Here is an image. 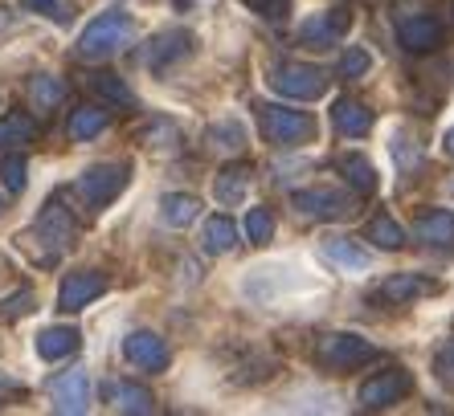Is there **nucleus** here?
<instances>
[{"label":"nucleus","mask_w":454,"mask_h":416,"mask_svg":"<svg viewBox=\"0 0 454 416\" xmlns=\"http://www.w3.org/2000/svg\"><path fill=\"white\" fill-rule=\"evenodd\" d=\"M127 42H131V17H127L123 9H106L82 29V37H78V58L98 62V58L119 53Z\"/></svg>","instance_id":"nucleus-1"},{"label":"nucleus","mask_w":454,"mask_h":416,"mask_svg":"<svg viewBox=\"0 0 454 416\" xmlns=\"http://www.w3.org/2000/svg\"><path fill=\"white\" fill-rule=\"evenodd\" d=\"M258 123H262L266 143L275 147H303L316 139V119L278 103H258Z\"/></svg>","instance_id":"nucleus-2"},{"label":"nucleus","mask_w":454,"mask_h":416,"mask_svg":"<svg viewBox=\"0 0 454 416\" xmlns=\"http://www.w3.org/2000/svg\"><path fill=\"white\" fill-rule=\"evenodd\" d=\"M127 176H131L127 164H90L82 176L74 180V196L82 200L90 212H98V208H106L127 188Z\"/></svg>","instance_id":"nucleus-3"},{"label":"nucleus","mask_w":454,"mask_h":416,"mask_svg":"<svg viewBox=\"0 0 454 416\" xmlns=\"http://www.w3.org/2000/svg\"><path fill=\"white\" fill-rule=\"evenodd\" d=\"M316 359L328 372H352L360 364H372L377 359V347L364 339V335H352V331H336V335H324L316 343Z\"/></svg>","instance_id":"nucleus-4"},{"label":"nucleus","mask_w":454,"mask_h":416,"mask_svg":"<svg viewBox=\"0 0 454 416\" xmlns=\"http://www.w3.org/2000/svg\"><path fill=\"white\" fill-rule=\"evenodd\" d=\"M270 82L283 98H319V94L328 90V73L319 70V65H307V62H278L275 73H270Z\"/></svg>","instance_id":"nucleus-5"},{"label":"nucleus","mask_w":454,"mask_h":416,"mask_svg":"<svg viewBox=\"0 0 454 416\" xmlns=\"http://www.w3.org/2000/svg\"><path fill=\"white\" fill-rule=\"evenodd\" d=\"M291 204H295L303 217H311V220H344V217L356 212V204H352L348 192H340V188H324V184L295 192Z\"/></svg>","instance_id":"nucleus-6"},{"label":"nucleus","mask_w":454,"mask_h":416,"mask_svg":"<svg viewBox=\"0 0 454 416\" xmlns=\"http://www.w3.org/2000/svg\"><path fill=\"white\" fill-rule=\"evenodd\" d=\"M410 388H413V380H410V372H402V367L377 372L372 380H364V384H360V408L377 412V408L402 404L405 396H410Z\"/></svg>","instance_id":"nucleus-7"},{"label":"nucleus","mask_w":454,"mask_h":416,"mask_svg":"<svg viewBox=\"0 0 454 416\" xmlns=\"http://www.w3.org/2000/svg\"><path fill=\"white\" fill-rule=\"evenodd\" d=\"M106 294V278L98 270H74L62 278V290H58V311L66 314H78L86 311L95 298Z\"/></svg>","instance_id":"nucleus-8"},{"label":"nucleus","mask_w":454,"mask_h":416,"mask_svg":"<svg viewBox=\"0 0 454 416\" xmlns=\"http://www.w3.org/2000/svg\"><path fill=\"white\" fill-rule=\"evenodd\" d=\"M189 53H192V33L164 29L148 42V50H144V65H148L152 73H168L172 65H180Z\"/></svg>","instance_id":"nucleus-9"},{"label":"nucleus","mask_w":454,"mask_h":416,"mask_svg":"<svg viewBox=\"0 0 454 416\" xmlns=\"http://www.w3.org/2000/svg\"><path fill=\"white\" fill-rule=\"evenodd\" d=\"M397 42L410 53H430L442 45V25L434 21V17H426V12L397 9Z\"/></svg>","instance_id":"nucleus-10"},{"label":"nucleus","mask_w":454,"mask_h":416,"mask_svg":"<svg viewBox=\"0 0 454 416\" xmlns=\"http://www.w3.org/2000/svg\"><path fill=\"white\" fill-rule=\"evenodd\" d=\"M123 359L139 372H164L172 364V351L156 331H131L123 339Z\"/></svg>","instance_id":"nucleus-11"},{"label":"nucleus","mask_w":454,"mask_h":416,"mask_svg":"<svg viewBox=\"0 0 454 416\" xmlns=\"http://www.w3.org/2000/svg\"><path fill=\"white\" fill-rule=\"evenodd\" d=\"M50 400H53V412H66V416L86 412L90 408V375L82 367L62 372L58 380H50Z\"/></svg>","instance_id":"nucleus-12"},{"label":"nucleus","mask_w":454,"mask_h":416,"mask_svg":"<svg viewBox=\"0 0 454 416\" xmlns=\"http://www.w3.org/2000/svg\"><path fill=\"white\" fill-rule=\"evenodd\" d=\"M348 25H352V12L344 9V4H336V9H324V12H316L311 21H303L299 37H303L307 45H316V50H332V45L344 42Z\"/></svg>","instance_id":"nucleus-13"},{"label":"nucleus","mask_w":454,"mask_h":416,"mask_svg":"<svg viewBox=\"0 0 454 416\" xmlns=\"http://www.w3.org/2000/svg\"><path fill=\"white\" fill-rule=\"evenodd\" d=\"M438 290V281L422 278V273H389L372 290V302H385V306H410V302L426 298V294Z\"/></svg>","instance_id":"nucleus-14"},{"label":"nucleus","mask_w":454,"mask_h":416,"mask_svg":"<svg viewBox=\"0 0 454 416\" xmlns=\"http://www.w3.org/2000/svg\"><path fill=\"white\" fill-rule=\"evenodd\" d=\"M74 217H70V208H62L58 200H50V204L42 208V217H37V225H33V237H45L50 241L53 253H62L74 245Z\"/></svg>","instance_id":"nucleus-15"},{"label":"nucleus","mask_w":454,"mask_h":416,"mask_svg":"<svg viewBox=\"0 0 454 416\" xmlns=\"http://www.w3.org/2000/svg\"><path fill=\"white\" fill-rule=\"evenodd\" d=\"M103 396H106V404L115 408V412H127V416L156 412V396H152L144 384H131V380H106Z\"/></svg>","instance_id":"nucleus-16"},{"label":"nucleus","mask_w":454,"mask_h":416,"mask_svg":"<svg viewBox=\"0 0 454 416\" xmlns=\"http://www.w3.org/2000/svg\"><path fill=\"white\" fill-rule=\"evenodd\" d=\"M413 237L434 245V250H454V208H434L422 212L413 225Z\"/></svg>","instance_id":"nucleus-17"},{"label":"nucleus","mask_w":454,"mask_h":416,"mask_svg":"<svg viewBox=\"0 0 454 416\" xmlns=\"http://www.w3.org/2000/svg\"><path fill=\"white\" fill-rule=\"evenodd\" d=\"M332 123H336V131L344 139H364L372 131V111L364 103H356V98H340L332 106Z\"/></svg>","instance_id":"nucleus-18"},{"label":"nucleus","mask_w":454,"mask_h":416,"mask_svg":"<svg viewBox=\"0 0 454 416\" xmlns=\"http://www.w3.org/2000/svg\"><path fill=\"white\" fill-rule=\"evenodd\" d=\"M324 258L336 266V270H344V273H364L372 266V258H369V250H360L356 241H348V237H324Z\"/></svg>","instance_id":"nucleus-19"},{"label":"nucleus","mask_w":454,"mask_h":416,"mask_svg":"<svg viewBox=\"0 0 454 416\" xmlns=\"http://www.w3.org/2000/svg\"><path fill=\"white\" fill-rule=\"evenodd\" d=\"M250 167L246 164H230L217 172V180H213V196H217V204L222 208H238L246 200V188H250Z\"/></svg>","instance_id":"nucleus-20"},{"label":"nucleus","mask_w":454,"mask_h":416,"mask_svg":"<svg viewBox=\"0 0 454 416\" xmlns=\"http://www.w3.org/2000/svg\"><path fill=\"white\" fill-rule=\"evenodd\" d=\"M336 167H340V176H344V184H348L356 196H372V192H377V167H372L364 156H356V151H352V156H340Z\"/></svg>","instance_id":"nucleus-21"},{"label":"nucleus","mask_w":454,"mask_h":416,"mask_svg":"<svg viewBox=\"0 0 454 416\" xmlns=\"http://www.w3.org/2000/svg\"><path fill=\"white\" fill-rule=\"evenodd\" d=\"M74 351H78L74 327H45L37 335V355H42L45 364H58V359H66V355H74Z\"/></svg>","instance_id":"nucleus-22"},{"label":"nucleus","mask_w":454,"mask_h":416,"mask_svg":"<svg viewBox=\"0 0 454 416\" xmlns=\"http://www.w3.org/2000/svg\"><path fill=\"white\" fill-rule=\"evenodd\" d=\"M205 143H209V151H217V156H238L246 147V127L238 123V119H217V123L205 131Z\"/></svg>","instance_id":"nucleus-23"},{"label":"nucleus","mask_w":454,"mask_h":416,"mask_svg":"<svg viewBox=\"0 0 454 416\" xmlns=\"http://www.w3.org/2000/svg\"><path fill=\"white\" fill-rule=\"evenodd\" d=\"M37 139V119L25 115V111H9L0 119V151H12V147H25Z\"/></svg>","instance_id":"nucleus-24"},{"label":"nucleus","mask_w":454,"mask_h":416,"mask_svg":"<svg viewBox=\"0 0 454 416\" xmlns=\"http://www.w3.org/2000/svg\"><path fill=\"white\" fill-rule=\"evenodd\" d=\"M197 212H201L197 196H184V192H168V196L160 200V220L168 229H189L192 220H197Z\"/></svg>","instance_id":"nucleus-25"},{"label":"nucleus","mask_w":454,"mask_h":416,"mask_svg":"<svg viewBox=\"0 0 454 416\" xmlns=\"http://www.w3.org/2000/svg\"><path fill=\"white\" fill-rule=\"evenodd\" d=\"M106 123H111L106 111H98V106H78L74 115H70V127H66V131H70L74 143H90V139H98L106 131Z\"/></svg>","instance_id":"nucleus-26"},{"label":"nucleus","mask_w":454,"mask_h":416,"mask_svg":"<svg viewBox=\"0 0 454 416\" xmlns=\"http://www.w3.org/2000/svg\"><path fill=\"white\" fill-rule=\"evenodd\" d=\"M233 245H238V229H233L230 217H209L205 220V233H201V250L205 253H230Z\"/></svg>","instance_id":"nucleus-27"},{"label":"nucleus","mask_w":454,"mask_h":416,"mask_svg":"<svg viewBox=\"0 0 454 416\" xmlns=\"http://www.w3.org/2000/svg\"><path fill=\"white\" fill-rule=\"evenodd\" d=\"M369 241L377 245V250L397 253V250H405V229L389 217V212H377V217L369 220Z\"/></svg>","instance_id":"nucleus-28"},{"label":"nucleus","mask_w":454,"mask_h":416,"mask_svg":"<svg viewBox=\"0 0 454 416\" xmlns=\"http://www.w3.org/2000/svg\"><path fill=\"white\" fill-rule=\"evenodd\" d=\"M29 98L42 111H53L58 103H66V82L62 78H53V73H33L29 78Z\"/></svg>","instance_id":"nucleus-29"},{"label":"nucleus","mask_w":454,"mask_h":416,"mask_svg":"<svg viewBox=\"0 0 454 416\" xmlns=\"http://www.w3.org/2000/svg\"><path fill=\"white\" fill-rule=\"evenodd\" d=\"M242 229H246V241H250V245H266V241L275 237V212H270V208H250Z\"/></svg>","instance_id":"nucleus-30"},{"label":"nucleus","mask_w":454,"mask_h":416,"mask_svg":"<svg viewBox=\"0 0 454 416\" xmlns=\"http://www.w3.org/2000/svg\"><path fill=\"white\" fill-rule=\"evenodd\" d=\"M90 86H95V94H103L106 103H115V106H127V111H131V106H136V94L127 90V86L119 82L115 73H95V78H90Z\"/></svg>","instance_id":"nucleus-31"},{"label":"nucleus","mask_w":454,"mask_h":416,"mask_svg":"<svg viewBox=\"0 0 454 416\" xmlns=\"http://www.w3.org/2000/svg\"><path fill=\"white\" fill-rule=\"evenodd\" d=\"M369 65H372V58H369V50H360V45H348V53L340 58V73H344V78H364Z\"/></svg>","instance_id":"nucleus-32"},{"label":"nucleus","mask_w":454,"mask_h":416,"mask_svg":"<svg viewBox=\"0 0 454 416\" xmlns=\"http://www.w3.org/2000/svg\"><path fill=\"white\" fill-rule=\"evenodd\" d=\"M29 167H25L21 156H9L4 159V167H0V176H4V188L9 192H25V184H29V176H25Z\"/></svg>","instance_id":"nucleus-33"},{"label":"nucleus","mask_w":454,"mask_h":416,"mask_svg":"<svg viewBox=\"0 0 454 416\" xmlns=\"http://www.w3.org/2000/svg\"><path fill=\"white\" fill-rule=\"evenodd\" d=\"M242 4L266 21H286V9H291V0H242Z\"/></svg>","instance_id":"nucleus-34"},{"label":"nucleus","mask_w":454,"mask_h":416,"mask_svg":"<svg viewBox=\"0 0 454 416\" xmlns=\"http://www.w3.org/2000/svg\"><path fill=\"white\" fill-rule=\"evenodd\" d=\"M33 302H37V298H33V290H29V286H25V290H17V294H12V298H4V302H0V314H4V319H17V314H29V311H33Z\"/></svg>","instance_id":"nucleus-35"},{"label":"nucleus","mask_w":454,"mask_h":416,"mask_svg":"<svg viewBox=\"0 0 454 416\" xmlns=\"http://www.w3.org/2000/svg\"><path fill=\"white\" fill-rule=\"evenodd\" d=\"M29 9H42V17H58V21H70V9L58 4V0H25Z\"/></svg>","instance_id":"nucleus-36"},{"label":"nucleus","mask_w":454,"mask_h":416,"mask_svg":"<svg viewBox=\"0 0 454 416\" xmlns=\"http://www.w3.org/2000/svg\"><path fill=\"white\" fill-rule=\"evenodd\" d=\"M434 364H438V372H454V339H446V347H438Z\"/></svg>","instance_id":"nucleus-37"},{"label":"nucleus","mask_w":454,"mask_h":416,"mask_svg":"<svg viewBox=\"0 0 454 416\" xmlns=\"http://www.w3.org/2000/svg\"><path fill=\"white\" fill-rule=\"evenodd\" d=\"M9 29H12V17H9L4 9H0V33H9Z\"/></svg>","instance_id":"nucleus-38"},{"label":"nucleus","mask_w":454,"mask_h":416,"mask_svg":"<svg viewBox=\"0 0 454 416\" xmlns=\"http://www.w3.org/2000/svg\"><path fill=\"white\" fill-rule=\"evenodd\" d=\"M446 151H450V156H454V127H450V131H446Z\"/></svg>","instance_id":"nucleus-39"},{"label":"nucleus","mask_w":454,"mask_h":416,"mask_svg":"<svg viewBox=\"0 0 454 416\" xmlns=\"http://www.w3.org/2000/svg\"><path fill=\"white\" fill-rule=\"evenodd\" d=\"M4 388H17V384L9 380V375H0V392H4Z\"/></svg>","instance_id":"nucleus-40"}]
</instances>
